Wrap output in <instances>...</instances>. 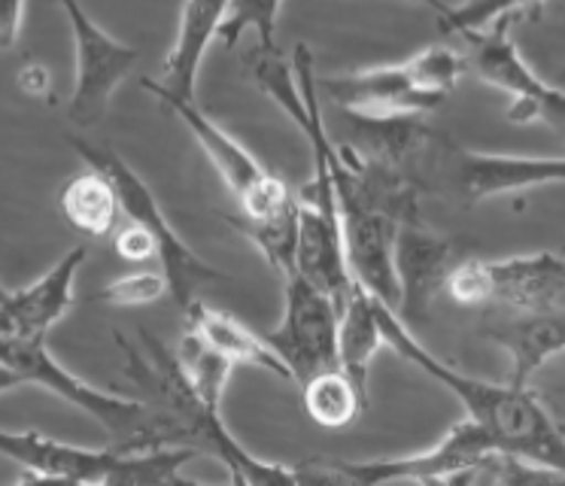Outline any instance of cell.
<instances>
[{"label":"cell","instance_id":"cell-10","mask_svg":"<svg viewBox=\"0 0 565 486\" xmlns=\"http://www.w3.org/2000/svg\"><path fill=\"white\" fill-rule=\"evenodd\" d=\"M282 323L265 335L298 387L310 377L338 368V307L301 274L282 279Z\"/></svg>","mask_w":565,"mask_h":486},{"label":"cell","instance_id":"cell-27","mask_svg":"<svg viewBox=\"0 0 565 486\" xmlns=\"http://www.w3.org/2000/svg\"><path fill=\"white\" fill-rule=\"evenodd\" d=\"M15 83L22 88V95L28 97H46L52 95V73L46 64H40V61H25L19 73H15Z\"/></svg>","mask_w":565,"mask_h":486},{"label":"cell","instance_id":"cell-19","mask_svg":"<svg viewBox=\"0 0 565 486\" xmlns=\"http://www.w3.org/2000/svg\"><path fill=\"white\" fill-rule=\"evenodd\" d=\"M62 213L71 229L95 241L110 237L113 231L119 229V216H125L116 186L98 168L83 170L64 182Z\"/></svg>","mask_w":565,"mask_h":486},{"label":"cell","instance_id":"cell-9","mask_svg":"<svg viewBox=\"0 0 565 486\" xmlns=\"http://www.w3.org/2000/svg\"><path fill=\"white\" fill-rule=\"evenodd\" d=\"M74 34V92H71V119L76 125H95L107 116L113 95L131 76L140 61V49L107 34L79 0H58Z\"/></svg>","mask_w":565,"mask_h":486},{"label":"cell","instance_id":"cell-6","mask_svg":"<svg viewBox=\"0 0 565 486\" xmlns=\"http://www.w3.org/2000/svg\"><path fill=\"white\" fill-rule=\"evenodd\" d=\"M492 441L487 432L471 420L459 423L431 450L398 456V459H365V462H334V465H313L301 468L305 484H454L456 474L471 468L475 462L492 453Z\"/></svg>","mask_w":565,"mask_h":486},{"label":"cell","instance_id":"cell-5","mask_svg":"<svg viewBox=\"0 0 565 486\" xmlns=\"http://www.w3.org/2000/svg\"><path fill=\"white\" fill-rule=\"evenodd\" d=\"M447 292L468 307L499 304L514 314L544 310L565 295V253L511 255L499 262L462 258L447 277Z\"/></svg>","mask_w":565,"mask_h":486},{"label":"cell","instance_id":"cell-14","mask_svg":"<svg viewBox=\"0 0 565 486\" xmlns=\"http://www.w3.org/2000/svg\"><path fill=\"white\" fill-rule=\"evenodd\" d=\"M320 97H329L338 109L362 116H423L441 107L444 101V95L426 92L414 83L405 61L322 80Z\"/></svg>","mask_w":565,"mask_h":486},{"label":"cell","instance_id":"cell-4","mask_svg":"<svg viewBox=\"0 0 565 486\" xmlns=\"http://www.w3.org/2000/svg\"><path fill=\"white\" fill-rule=\"evenodd\" d=\"M76 156L86 161L88 168L104 170L110 182L116 186V194L122 201L125 219L131 222H140L147 225L152 234H156V243H159V265L168 277V289H171L173 302L180 307H189V304L198 298V286L207 283V279H222V274L216 267H210L201 255L189 246V243L177 234L168 216L161 213L159 198L152 194V189L147 186V180L137 173L128 161H125L119 152L113 149H104V146H92L79 137H71Z\"/></svg>","mask_w":565,"mask_h":486},{"label":"cell","instance_id":"cell-17","mask_svg":"<svg viewBox=\"0 0 565 486\" xmlns=\"http://www.w3.org/2000/svg\"><path fill=\"white\" fill-rule=\"evenodd\" d=\"M383 302L359 289L338 310V368L356 383L359 395L369 404V377L374 356L386 347L381 326Z\"/></svg>","mask_w":565,"mask_h":486},{"label":"cell","instance_id":"cell-8","mask_svg":"<svg viewBox=\"0 0 565 486\" xmlns=\"http://www.w3.org/2000/svg\"><path fill=\"white\" fill-rule=\"evenodd\" d=\"M159 101L192 131L198 146L204 149V156L220 170L225 186L237 198V216L265 219L296 198L280 177L262 168L258 158L246 146L237 144L232 134L222 131L195 101H185V97H159Z\"/></svg>","mask_w":565,"mask_h":486},{"label":"cell","instance_id":"cell-18","mask_svg":"<svg viewBox=\"0 0 565 486\" xmlns=\"http://www.w3.org/2000/svg\"><path fill=\"white\" fill-rule=\"evenodd\" d=\"M185 323H189V328L195 335L207 340L213 350H220L232 364H253V368H262V371H268L274 377L292 380L286 362L274 352V347L265 340V335L258 338L256 331H249L234 316L213 310L201 298H195V302L185 307Z\"/></svg>","mask_w":565,"mask_h":486},{"label":"cell","instance_id":"cell-20","mask_svg":"<svg viewBox=\"0 0 565 486\" xmlns=\"http://www.w3.org/2000/svg\"><path fill=\"white\" fill-rule=\"evenodd\" d=\"M234 229L244 234L246 241L256 246L262 258L268 262L274 274L282 279L296 274V253H298V194L277 213L265 219H244L228 216Z\"/></svg>","mask_w":565,"mask_h":486},{"label":"cell","instance_id":"cell-25","mask_svg":"<svg viewBox=\"0 0 565 486\" xmlns=\"http://www.w3.org/2000/svg\"><path fill=\"white\" fill-rule=\"evenodd\" d=\"M168 289V277L164 271H152V267H140L131 274H122L95 295V302L113 304V307H143V304L159 302Z\"/></svg>","mask_w":565,"mask_h":486},{"label":"cell","instance_id":"cell-12","mask_svg":"<svg viewBox=\"0 0 565 486\" xmlns=\"http://www.w3.org/2000/svg\"><path fill=\"white\" fill-rule=\"evenodd\" d=\"M0 456L13 459L25 474L19 480H64V484H113L122 450H88L55 441L28 429L7 432L0 429Z\"/></svg>","mask_w":565,"mask_h":486},{"label":"cell","instance_id":"cell-23","mask_svg":"<svg viewBox=\"0 0 565 486\" xmlns=\"http://www.w3.org/2000/svg\"><path fill=\"white\" fill-rule=\"evenodd\" d=\"M282 0H232V10L222 22V43L228 49H234L241 43V36L246 31L256 34V46L274 49L277 46V15H280Z\"/></svg>","mask_w":565,"mask_h":486},{"label":"cell","instance_id":"cell-32","mask_svg":"<svg viewBox=\"0 0 565 486\" xmlns=\"http://www.w3.org/2000/svg\"><path fill=\"white\" fill-rule=\"evenodd\" d=\"M559 85H565V67H563V80H559Z\"/></svg>","mask_w":565,"mask_h":486},{"label":"cell","instance_id":"cell-15","mask_svg":"<svg viewBox=\"0 0 565 486\" xmlns=\"http://www.w3.org/2000/svg\"><path fill=\"white\" fill-rule=\"evenodd\" d=\"M228 10H232V0H185L173 46L161 64L159 80H143L149 95L195 101L198 71L204 64L213 36H220Z\"/></svg>","mask_w":565,"mask_h":486},{"label":"cell","instance_id":"cell-2","mask_svg":"<svg viewBox=\"0 0 565 486\" xmlns=\"http://www.w3.org/2000/svg\"><path fill=\"white\" fill-rule=\"evenodd\" d=\"M147 352L137 350V344L116 331V344L125 352V368L135 377L140 387L152 392V399L159 401V411L171 413L180 423L185 437L192 441V447H201L213 453L216 459L228 468L237 484H305V472L301 468H286L277 462H265L253 456L249 450L237 444V437L228 432V425L222 423L220 408H213L201 399L195 387L189 383L183 364L173 356L159 338H152L149 331H140Z\"/></svg>","mask_w":565,"mask_h":486},{"label":"cell","instance_id":"cell-3","mask_svg":"<svg viewBox=\"0 0 565 486\" xmlns=\"http://www.w3.org/2000/svg\"><path fill=\"white\" fill-rule=\"evenodd\" d=\"M0 362L10 364L25 380V387L50 389L52 395L74 404L76 411L88 413L104 432L116 437L113 447L149 450L185 441V432L171 413L159 411L147 401L113 395L79 380L52 356L46 340L0 338Z\"/></svg>","mask_w":565,"mask_h":486},{"label":"cell","instance_id":"cell-1","mask_svg":"<svg viewBox=\"0 0 565 486\" xmlns=\"http://www.w3.org/2000/svg\"><path fill=\"white\" fill-rule=\"evenodd\" d=\"M381 326L386 347L450 389L468 420L487 432L492 447L514 453L520 459L535 462L541 468H551L565 477V432L532 389L516 387L511 380L508 383L480 380L441 362L435 352L419 344L417 331H411L386 304L381 310Z\"/></svg>","mask_w":565,"mask_h":486},{"label":"cell","instance_id":"cell-26","mask_svg":"<svg viewBox=\"0 0 565 486\" xmlns=\"http://www.w3.org/2000/svg\"><path fill=\"white\" fill-rule=\"evenodd\" d=\"M113 250L116 255L128 262V265H152L159 262V243H156V234L140 225V222H125L122 229L113 231Z\"/></svg>","mask_w":565,"mask_h":486},{"label":"cell","instance_id":"cell-21","mask_svg":"<svg viewBox=\"0 0 565 486\" xmlns=\"http://www.w3.org/2000/svg\"><path fill=\"white\" fill-rule=\"evenodd\" d=\"M305 392V411L313 423L326 425V429H341L356 420L359 413L369 404L359 395L356 383L341 371V368H329L313 374L308 383H301Z\"/></svg>","mask_w":565,"mask_h":486},{"label":"cell","instance_id":"cell-31","mask_svg":"<svg viewBox=\"0 0 565 486\" xmlns=\"http://www.w3.org/2000/svg\"><path fill=\"white\" fill-rule=\"evenodd\" d=\"M7 295H10V289H7V286H3V283H0V302H3V298H7Z\"/></svg>","mask_w":565,"mask_h":486},{"label":"cell","instance_id":"cell-11","mask_svg":"<svg viewBox=\"0 0 565 486\" xmlns=\"http://www.w3.org/2000/svg\"><path fill=\"white\" fill-rule=\"evenodd\" d=\"M459 246L447 237H438L419 225V219H411L398 229L395 237V274H398V307L395 316L411 331H417L419 323H426L431 314V302L441 289H447V277L459 265Z\"/></svg>","mask_w":565,"mask_h":486},{"label":"cell","instance_id":"cell-7","mask_svg":"<svg viewBox=\"0 0 565 486\" xmlns=\"http://www.w3.org/2000/svg\"><path fill=\"white\" fill-rule=\"evenodd\" d=\"M508 24L511 22H499L490 31L471 36L468 71H475L483 83L511 95L508 119L514 125L541 122L565 144V85L544 83L539 73L529 67Z\"/></svg>","mask_w":565,"mask_h":486},{"label":"cell","instance_id":"cell-16","mask_svg":"<svg viewBox=\"0 0 565 486\" xmlns=\"http://www.w3.org/2000/svg\"><path fill=\"white\" fill-rule=\"evenodd\" d=\"M483 335L511 356V383L526 387L541 364L565 352V307L553 304L532 314H514L499 326H487Z\"/></svg>","mask_w":565,"mask_h":486},{"label":"cell","instance_id":"cell-29","mask_svg":"<svg viewBox=\"0 0 565 486\" xmlns=\"http://www.w3.org/2000/svg\"><path fill=\"white\" fill-rule=\"evenodd\" d=\"M19 387H25V380L15 374L10 364L0 362V395H3V392H10V389H19Z\"/></svg>","mask_w":565,"mask_h":486},{"label":"cell","instance_id":"cell-24","mask_svg":"<svg viewBox=\"0 0 565 486\" xmlns=\"http://www.w3.org/2000/svg\"><path fill=\"white\" fill-rule=\"evenodd\" d=\"M405 67L419 88L447 97L459 83V76L468 71V59L447 46H426L419 49L417 55H411Z\"/></svg>","mask_w":565,"mask_h":486},{"label":"cell","instance_id":"cell-28","mask_svg":"<svg viewBox=\"0 0 565 486\" xmlns=\"http://www.w3.org/2000/svg\"><path fill=\"white\" fill-rule=\"evenodd\" d=\"M25 0H0V49H13L22 34Z\"/></svg>","mask_w":565,"mask_h":486},{"label":"cell","instance_id":"cell-22","mask_svg":"<svg viewBox=\"0 0 565 486\" xmlns=\"http://www.w3.org/2000/svg\"><path fill=\"white\" fill-rule=\"evenodd\" d=\"M177 359L183 364L185 377L195 387L198 395L207 401V404H213V408H222L225 383H228V374H232L234 364L220 350H213L207 340L195 335L192 328H185Z\"/></svg>","mask_w":565,"mask_h":486},{"label":"cell","instance_id":"cell-30","mask_svg":"<svg viewBox=\"0 0 565 486\" xmlns=\"http://www.w3.org/2000/svg\"><path fill=\"white\" fill-rule=\"evenodd\" d=\"M419 3H429L431 10L438 12V15H444V12H447V7H444V3H438V0H419Z\"/></svg>","mask_w":565,"mask_h":486},{"label":"cell","instance_id":"cell-13","mask_svg":"<svg viewBox=\"0 0 565 486\" xmlns=\"http://www.w3.org/2000/svg\"><path fill=\"white\" fill-rule=\"evenodd\" d=\"M86 246H74L43 277L10 292L0 302V338L46 340L74 304L76 274L86 265Z\"/></svg>","mask_w":565,"mask_h":486}]
</instances>
